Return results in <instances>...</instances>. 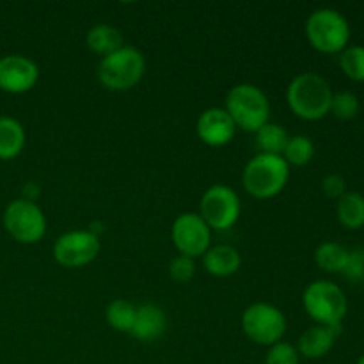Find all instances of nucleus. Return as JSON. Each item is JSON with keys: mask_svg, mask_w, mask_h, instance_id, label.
<instances>
[{"mask_svg": "<svg viewBox=\"0 0 364 364\" xmlns=\"http://www.w3.org/2000/svg\"><path fill=\"white\" fill-rule=\"evenodd\" d=\"M203 265L210 276L230 277L240 269L242 256L231 245H213L203 255Z\"/></svg>", "mask_w": 364, "mask_h": 364, "instance_id": "nucleus-16", "label": "nucleus"}, {"mask_svg": "<svg viewBox=\"0 0 364 364\" xmlns=\"http://www.w3.org/2000/svg\"><path fill=\"white\" fill-rule=\"evenodd\" d=\"M39 68L32 59L25 55L0 57V89L9 95L27 92L38 84Z\"/></svg>", "mask_w": 364, "mask_h": 364, "instance_id": "nucleus-12", "label": "nucleus"}, {"mask_svg": "<svg viewBox=\"0 0 364 364\" xmlns=\"http://www.w3.org/2000/svg\"><path fill=\"white\" fill-rule=\"evenodd\" d=\"M25 130L20 121L0 116V160H13L23 151Z\"/></svg>", "mask_w": 364, "mask_h": 364, "instance_id": "nucleus-17", "label": "nucleus"}, {"mask_svg": "<svg viewBox=\"0 0 364 364\" xmlns=\"http://www.w3.org/2000/svg\"><path fill=\"white\" fill-rule=\"evenodd\" d=\"M355 364H364V355H361V358H359V361Z\"/></svg>", "mask_w": 364, "mask_h": 364, "instance_id": "nucleus-30", "label": "nucleus"}, {"mask_svg": "<svg viewBox=\"0 0 364 364\" xmlns=\"http://www.w3.org/2000/svg\"><path fill=\"white\" fill-rule=\"evenodd\" d=\"M322 191L327 198L340 199L347 192V183L340 174H327L322 181Z\"/></svg>", "mask_w": 364, "mask_h": 364, "instance_id": "nucleus-29", "label": "nucleus"}, {"mask_svg": "<svg viewBox=\"0 0 364 364\" xmlns=\"http://www.w3.org/2000/svg\"><path fill=\"white\" fill-rule=\"evenodd\" d=\"M240 199L228 185H213L203 194L201 219L210 230L226 231L235 226L240 217Z\"/></svg>", "mask_w": 364, "mask_h": 364, "instance_id": "nucleus-9", "label": "nucleus"}, {"mask_svg": "<svg viewBox=\"0 0 364 364\" xmlns=\"http://www.w3.org/2000/svg\"><path fill=\"white\" fill-rule=\"evenodd\" d=\"M290 139L288 132L284 130L281 124L267 123L256 132V146H258L259 153L265 155H281L283 156L287 142Z\"/></svg>", "mask_w": 364, "mask_h": 364, "instance_id": "nucleus-21", "label": "nucleus"}, {"mask_svg": "<svg viewBox=\"0 0 364 364\" xmlns=\"http://www.w3.org/2000/svg\"><path fill=\"white\" fill-rule=\"evenodd\" d=\"M196 274V263L192 258L187 256H176L169 265V276L176 283H188Z\"/></svg>", "mask_w": 364, "mask_h": 364, "instance_id": "nucleus-27", "label": "nucleus"}, {"mask_svg": "<svg viewBox=\"0 0 364 364\" xmlns=\"http://www.w3.org/2000/svg\"><path fill=\"white\" fill-rule=\"evenodd\" d=\"M338 220L347 230L355 231L364 226V196L359 192H345L338 199Z\"/></svg>", "mask_w": 364, "mask_h": 364, "instance_id": "nucleus-19", "label": "nucleus"}, {"mask_svg": "<svg viewBox=\"0 0 364 364\" xmlns=\"http://www.w3.org/2000/svg\"><path fill=\"white\" fill-rule=\"evenodd\" d=\"M146 59L134 46H123L110 55L102 57L98 64V80L110 91H128L144 77Z\"/></svg>", "mask_w": 364, "mask_h": 364, "instance_id": "nucleus-4", "label": "nucleus"}, {"mask_svg": "<svg viewBox=\"0 0 364 364\" xmlns=\"http://www.w3.org/2000/svg\"><path fill=\"white\" fill-rule=\"evenodd\" d=\"M341 334V326L338 327H323L315 326L301 334L297 343L299 355L306 359H322L333 350L334 341Z\"/></svg>", "mask_w": 364, "mask_h": 364, "instance_id": "nucleus-14", "label": "nucleus"}, {"mask_svg": "<svg viewBox=\"0 0 364 364\" xmlns=\"http://www.w3.org/2000/svg\"><path fill=\"white\" fill-rule=\"evenodd\" d=\"M85 41H87V46L91 52L98 53V55L102 57L110 55V53H114L116 50L123 48L124 46L121 32L117 31L116 27L107 23L95 25V27L87 32Z\"/></svg>", "mask_w": 364, "mask_h": 364, "instance_id": "nucleus-18", "label": "nucleus"}, {"mask_svg": "<svg viewBox=\"0 0 364 364\" xmlns=\"http://www.w3.org/2000/svg\"><path fill=\"white\" fill-rule=\"evenodd\" d=\"M212 230L196 213H181L173 224V242L178 252L187 258H198L210 249Z\"/></svg>", "mask_w": 364, "mask_h": 364, "instance_id": "nucleus-11", "label": "nucleus"}, {"mask_svg": "<svg viewBox=\"0 0 364 364\" xmlns=\"http://www.w3.org/2000/svg\"><path fill=\"white\" fill-rule=\"evenodd\" d=\"M309 45L322 53H341L350 41V25L336 9H316L306 21Z\"/></svg>", "mask_w": 364, "mask_h": 364, "instance_id": "nucleus-6", "label": "nucleus"}, {"mask_svg": "<svg viewBox=\"0 0 364 364\" xmlns=\"http://www.w3.org/2000/svg\"><path fill=\"white\" fill-rule=\"evenodd\" d=\"M4 228L21 244H36L46 233L43 210L31 199H14L4 212Z\"/></svg>", "mask_w": 364, "mask_h": 364, "instance_id": "nucleus-8", "label": "nucleus"}, {"mask_svg": "<svg viewBox=\"0 0 364 364\" xmlns=\"http://www.w3.org/2000/svg\"><path fill=\"white\" fill-rule=\"evenodd\" d=\"M315 262L323 272L341 274L348 262V249L336 242H323L316 247Z\"/></svg>", "mask_w": 364, "mask_h": 364, "instance_id": "nucleus-20", "label": "nucleus"}, {"mask_svg": "<svg viewBox=\"0 0 364 364\" xmlns=\"http://www.w3.org/2000/svg\"><path fill=\"white\" fill-rule=\"evenodd\" d=\"M301 363V355H299L297 348L287 341H279V343L272 345L267 352L265 364H299Z\"/></svg>", "mask_w": 364, "mask_h": 364, "instance_id": "nucleus-26", "label": "nucleus"}, {"mask_svg": "<svg viewBox=\"0 0 364 364\" xmlns=\"http://www.w3.org/2000/svg\"><path fill=\"white\" fill-rule=\"evenodd\" d=\"M196 132H198L199 139L206 146H210V148H223V146L230 144L233 141L235 134H237V124L233 123L226 109L212 107V109H206L199 116Z\"/></svg>", "mask_w": 364, "mask_h": 364, "instance_id": "nucleus-13", "label": "nucleus"}, {"mask_svg": "<svg viewBox=\"0 0 364 364\" xmlns=\"http://www.w3.org/2000/svg\"><path fill=\"white\" fill-rule=\"evenodd\" d=\"M100 252V240L91 231H70L57 238L53 258L60 267L78 269L95 262Z\"/></svg>", "mask_w": 364, "mask_h": 364, "instance_id": "nucleus-10", "label": "nucleus"}, {"mask_svg": "<svg viewBox=\"0 0 364 364\" xmlns=\"http://www.w3.org/2000/svg\"><path fill=\"white\" fill-rule=\"evenodd\" d=\"M315 156V144L309 137L306 135H294L288 139L287 148L283 151V159L287 160L288 166H306L311 162Z\"/></svg>", "mask_w": 364, "mask_h": 364, "instance_id": "nucleus-23", "label": "nucleus"}, {"mask_svg": "<svg viewBox=\"0 0 364 364\" xmlns=\"http://www.w3.org/2000/svg\"><path fill=\"white\" fill-rule=\"evenodd\" d=\"M242 329L245 336L263 347H272L283 340L287 333V318L283 311L267 302L249 306L242 315Z\"/></svg>", "mask_w": 364, "mask_h": 364, "instance_id": "nucleus-7", "label": "nucleus"}, {"mask_svg": "<svg viewBox=\"0 0 364 364\" xmlns=\"http://www.w3.org/2000/svg\"><path fill=\"white\" fill-rule=\"evenodd\" d=\"M167 318L166 313L155 304H142L135 313V322L132 327V336L142 343L155 341L166 333Z\"/></svg>", "mask_w": 364, "mask_h": 364, "instance_id": "nucleus-15", "label": "nucleus"}, {"mask_svg": "<svg viewBox=\"0 0 364 364\" xmlns=\"http://www.w3.org/2000/svg\"><path fill=\"white\" fill-rule=\"evenodd\" d=\"M226 112L237 128L256 134L263 124L269 123L270 103L258 85L238 84L228 92Z\"/></svg>", "mask_w": 364, "mask_h": 364, "instance_id": "nucleus-3", "label": "nucleus"}, {"mask_svg": "<svg viewBox=\"0 0 364 364\" xmlns=\"http://www.w3.org/2000/svg\"><path fill=\"white\" fill-rule=\"evenodd\" d=\"M290 178V166L281 155H265L258 153L245 166L242 181L256 199H270L279 194Z\"/></svg>", "mask_w": 364, "mask_h": 364, "instance_id": "nucleus-2", "label": "nucleus"}, {"mask_svg": "<svg viewBox=\"0 0 364 364\" xmlns=\"http://www.w3.org/2000/svg\"><path fill=\"white\" fill-rule=\"evenodd\" d=\"M302 304L309 318L318 326L338 327L347 316L348 302L345 291L333 281H315L302 295Z\"/></svg>", "mask_w": 364, "mask_h": 364, "instance_id": "nucleus-5", "label": "nucleus"}, {"mask_svg": "<svg viewBox=\"0 0 364 364\" xmlns=\"http://www.w3.org/2000/svg\"><path fill=\"white\" fill-rule=\"evenodd\" d=\"M333 96L334 92L326 78L306 71L290 82L287 102L297 117L306 121H318L331 112Z\"/></svg>", "mask_w": 364, "mask_h": 364, "instance_id": "nucleus-1", "label": "nucleus"}, {"mask_svg": "<svg viewBox=\"0 0 364 364\" xmlns=\"http://www.w3.org/2000/svg\"><path fill=\"white\" fill-rule=\"evenodd\" d=\"M340 68L350 80L364 82V46H347L340 53Z\"/></svg>", "mask_w": 364, "mask_h": 364, "instance_id": "nucleus-24", "label": "nucleus"}, {"mask_svg": "<svg viewBox=\"0 0 364 364\" xmlns=\"http://www.w3.org/2000/svg\"><path fill=\"white\" fill-rule=\"evenodd\" d=\"M361 103L359 98L350 91H340L333 96L331 102V114L340 121H350L359 114Z\"/></svg>", "mask_w": 364, "mask_h": 364, "instance_id": "nucleus-25", "label": "nucleus"}, {"mask_svg": "<svg viewBox=\"0 0 364 364\" xmlns=\"http://www.w3.org/2000/svg\"><path fill=\"white\" fill-rule=\"evenodd\" d=\"M345 277L352 283H363L364 281V249H352L348 251V262L343 272Z\"/></svg>", "mask_w": 364, "mask_h": 364, "instance_id": "nucleus-28", "label": "nucleus"}, {"mask_svg": "<svg viewBox=\"0 0 364 364\" xmlns=\"http://www.w3.org/2000/svg\"><path fill=\"white\" fill-rule=\"evenodd\" d=\"M135 313H137V308L134 304H130L124 299H116L107 306V323L117 333L130 334L135 322Z\"/></svg>", "mask_w": 364, "mask_h": 364, "instance_id": "nucleus-22", "label": "nucleus"}]
</instances>
